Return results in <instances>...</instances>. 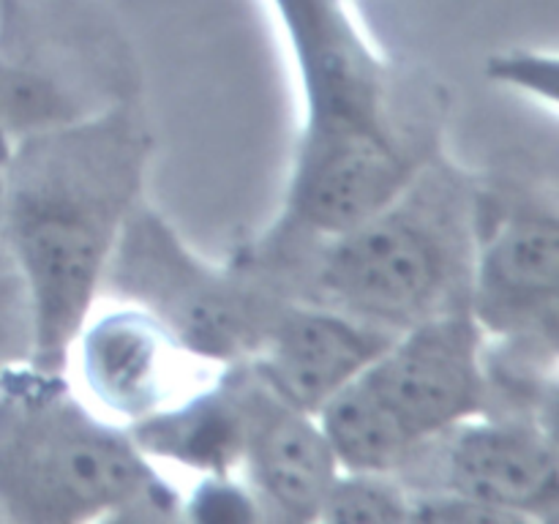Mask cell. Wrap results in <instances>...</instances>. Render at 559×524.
<instances>
[{
  "mask_svg": "<svg viewBox=\"0 0 559 524\" xmlns=\"http://www.w3.org/2000/svg\"><path fill=\"white\" fill-rule=\"evenodd\" d=\"M186 358L194 355L156 317L129 303L85 320L69 349L96 413L126 429L189 396L180 385Z\"/></svg>",
  "mask_w": 559,
  "mask_h": 524,
  "instance_id": "obj_10",
  "label": "cell"
},
{
  "mask_svg": "<svg viewBox=\"0 0 559 524\" xmlns=\"http://www.w3.org/2000/svg\"><path fill=\"white\" fill-rule=\"evenodd\" d=\"M399 333L317 303L287 300L260 353L246 364L295 407L317 415Z\"/></svg>",
  "mask_w": 559,
  "mask_h": 524,
  "instance_id": "obj_11",
  "label": "cell"
},
{
  "mask_svg": "<svg viewBox=\"0 0 559 524\" xmlns=\"http://www.w3.org/2000/svg\"><path fill=\"white\" fill-rule=\"evenodd\" d=\"M317 420L338 467L349 473L396 475L418 448L360 374L322 404Z\"/></svg>",
  "mask_w": 559,
  "mask_h": 524,
  "instance_id": "obj_13",
  "label": "cell"
},
{
  "mask_svg": "<svg viewBox=\"0 0 559 524\" xmlns=\"http://www.w3.org/2000/svg\"><path fill=\"white\" fill-rule=\"evenodd\" d=\"M409 522L429 524H522L500 508L453 491H409Z\"/></svg>",
  "mask_w": 559,
  "mask_h": 524,
  "instance_id": "obj_17",
  "label": "cell"
},
{
  "mask_svg": "<svg viewBox=\"0 0 559 524\" xmlns=\"http://www.w3.org/2000/svg\"><path fill=\"white\" fill-rule=\"evenodd\" d=\"M178 491L129 429L31 360L0 371V522L180 519Z\"/></svg>",
  "mask_w": 559,
  "mask_h": 524,
  "instance_id": "obj_3",
  "label": "cell"
},
{
  "mask_svg": "<svg viewBox=\"0 0 559 524\" xmlns=\"http://www.w3.org/2000/svg\"><path fill=\"white\" fill-rule=\"evenodd\" d=\"M243 415L246 486L262 516L276 522H317L328 489L342 473L317 415L295 407L254 374L235 364Z\"/></svg>",
  "mask_w": 559,
  "mask_h": 524,
  "instance_id": "obj_9",
  "label": "cell"
},
{
  "mask_svg": "<svg viewBox=\"0 0 559 524\" xmlns=\"http://www.w3.org/2000/svg\"><path fill=\"white\" fill-rule=\"evenodd\" d=\"M22 360H31V303L9 251H0V371Z\"/></svg>",
  "mask_w": 559,
  "mask_h": 524,
  "instance_id": "obj_15",
  "label": "cell"
},
{
  "mask_svg": "<svg viewBox=\"0 0 559 524\" xmlns=\"http://www.w3.org/2000/svg\"><path fill=\"white\" fill-rule=\"evenodd\" d=\"M469 314L502 344L557 349L559 213L555 191L506 186L475 194Z\"/></svg>",
  "mask_w": 559,
  "mask_h": 524,
  "instance_id": "obj_5",
  "label": "cell"
},
{
  "mask_svg": "<svg viewBox=\"0 0 559 524\" xmlns=\"http://www.w3.org/2000/svg\"><path fill=\"white\" fill-rule=\"evenodd\" d=\"M102 287L156 317L197 360L218 366L254 358L287 303L243 265L216 267L197 257L145 200L126 218Z\"/></svg>",
  "mask_w": 559,
  "mask_h": 524,
  "instance_id": "obj_4",
  "label": "cell"
},
{
  "mask_svg": "<svg viewBox=\"0 0 559 524\" xmlns=\"http://www.w3.org/2000/svg\"><path fill=\"white\" fill-rule=\"evenodd\" d=\"M129 434L147 458H173L205 475L235 473L243 456L235 364L224 366L207 388L191 391L162 413L129 426Z\"/></svg>",
  "mask_w": 559,
  "mask_h": 524,
  "instance_id": "obj_12",
  "label": "cell"
},
{
  "mask_svg": "<svg viewBox=\"0 0 559 524\" xmlns=\"http://www.w3.org/2000/svg\"><path fill=\"white\" fill-rule=\"evenodd\" d=\"M396 478L409 491L473 497L511 513L522 524L555 519L559 508L555 424L524 415H473L420 442Z\"/></svg>",
  "mask_w": 559,
  "mask_h": 524,
  "instance_id": "obj_6",
  "label": "cell"
},
{
  "mask_svg": "<svg viewBox=\"0 0 559 524\" xmlns=\"http://www.w3.org/2000/svg\"><path fill=\"white\" fill-rule=\"evenodd\" d=\"M186 519L197 522H254L262 516L254 491L229 475H207L186 502Z\"/></svg>",
  "mask_w": 559,
  "mask_h": 524,
  "instance_id": "obj_16",
  "label": "cell"
},
{
  "mask_svg": "<svg viewBox=\"0 0 559 524\" xmlns=\"http://www.w3.org/2000/svg\"><path fill=\"white\" fill-rule=\"evenodd\" d=\"M151 156L153 134L129 98L25 136L3 158V240L31 303L38 369L69 366Z\"/></svg>",
  "mask_w": 559,
  "mask_h": 524,
  "instance_id": "obj_1",
  "label": "cell"
},
{
  "mask_svg": "<svg viewBox=\"0 0 559 524\" xmlns=\"http://www.w3.org/2000/svg\"><path fill=\"white\" fill-rule=\"evenodd\" d=\"M478 183L437 156L382 211L333 238H262L240 265L282 298L393 333L469 311Z\"/></svg>",
  "mask_w": 559,
  "mask_h": 524,
  "instance_id": "obj_2",
  "label": "cell"
},
{
  "mask_svg": "<svg viewBox=\"0 0 559 524\" xmlns=\"http://www.w3.org/2000/svg\"><path fill=\"white\" fill-rule=\"evenodd\" d=\"M484 331L469 311L402 331L360 380L415 442L486 409Z\"/></svg>",
  "mask_w": 559,
  "mask_h": 524,
  "instance_id": "obj_8",
  "label": "cell"
},
{
  "mask_svg": "<svg viewBox=\"0 0 559 524\" xmlns=\"http://www.w3.org/2000/svg\"><path fill=\"white\" fill-rule=\"evenodd\" d=\"M435 131L424 134L300 136L287 202L265 238H333L366 222L437 158Z\"/></svg>",
  "mask_w": 559,
  "mask_h": 524,
  "instance_id": "obj_7",
  "label": "cell"
},
{
  "mask_svg": "<svg viewBox=\"0 0 559 524\" xmlns=\"http://www.w3.org/2000/svg\"><path fill=\"white\" fill-rule=\"evenodd\" d=\"M317 522L404 524L409 522V489L393 473L342 469L322 500Z\"/></svg>",
  "mask_w": 559,
  "mask_h": 524,
  "instance_id": "obj_14",
  "label": "cell"
},
{
  "mask_svg": "<svg viewBox=\"0 0 559 524\" xmlns=\"http://www.w3.org/2000/svg\"><path fill=\"white\" fill-rule=\"evenodd\" d=\"M0 251H5V240H3V164H0Z\"/></svg>",
  "mask_w": 559,
  "mask_h": 524,
  "instance_id": "obj_18",
  "label": "cell"
}]
</instances>
